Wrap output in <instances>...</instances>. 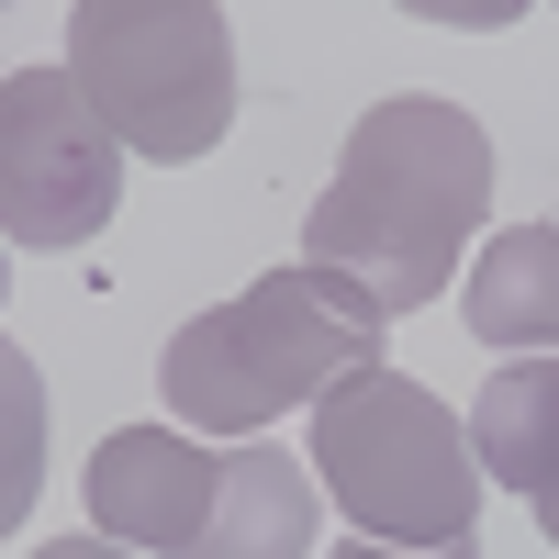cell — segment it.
<instances>
[{
    "mask_svg": "<svg viewBox=\"0 0 559 559\" xmlns=\"http://www.w3.org/2000/svg\"><path fill=\"white\" fill-rule=\"evenodd\" d=\"M481 213H492V134L459 102L403 90V102H369L347 123V157L302 213V269L358 280L403 324L414 302L448 292V269H459Z\"/></svg>",
    "mask_w": 559,
    "mask_h": 559,
    "instance_id": "obj_1",
    "label": "cell"
},
{
    "mask_svg": "<svg viewBox=\"0 0 559 559\" xmlns=\"http://www.w3.org/2000/svg\"><path fill=\"white\" fill-rule=\"evenodd\" d=\"M381 336H392V313L358 292V280L336 269H269L247 280L236 302H213L191 313L168 336L157 358V392L179 414V437H258L269 414H292V403H324L336 381H358V369H381Z\"/></svg>",
    "mask_w": 559,
    "mask_h": 559,
    "instance_id": "obj_2",
    "label": "cell"
},
{
    "mask_svg": "<svg viewBox=\"0 0 559 559\" xmlns=\"http://www.w3.org/2000/svg\"><path fill=\"white\" fill-rule=\"evenodd\" d=\"M313 481L369 548H481L471 426L392 358L313 403Z\"/></svg>",
    "mask_w": 559,
    "mask_h": 559,
    "instance_id": "obj_3",
    "label": "cell"
},
{
    "mask_svg": "<svg viewBox=\"0 0 559 559\" xmlns=\"http://www.w3.org/2000/svg\"><path fill=\"white\" fill-rule=\"evenodd\" d=\"M68 79L112 123L123 157L191 168L236 123V23L213 0H79L68 12Z\"/></svg>",
    "mask_w": 559,
    "mask_h": 559,
    "instance_id": "obj_4",
    "label": "cell"
},
{
    "mask_svg": "<svg viewBox=\"0 0 559 559\" xmlns=\"http://www.w3.org/2000/svg\"><path fill=\"white\" fill-rule=\"evenodd\" d=\"M123 213V146L79 102L68 68H12L0 79V247L68 258Z\"/></svg>",
    "mask_w": 559,
    "mask_h": 559,
    "instance_id": "obj_5",
    "label": "cell"
},
{
    "mask_svg": "<svg viewBox=\"0 0 559 559\" xmlns=\"http://www.w3.org/2000/svg\"><path fill=\"white\" fill-rule=\"evenodd\" d=\"M90 537H112L134 559H191L224 492V448L179 437V426H112L90 448Z\"/></svg>",
    "mask_w": 559,
    "mask_h": 559,
    "instance_id": "obj_6",
    "label": "cell"
},
{
    "mask_svg": "<svg viewBox=\"0 0 559 559\" xmlns=\"http://www.w3.org/2000/svg\"><path fill=\"white\" fill-rule=\"evenodd\" d=\"M324 537V481H313V459L292 448H224V492H213V526L191 559H313Z\"/></svg>",
    "mask_w": 559,
    "mask_h": 559,
    "instance_id": "obj_7",
    "label": "cell"
},
{
    "mask_svg": "<svg viewBox=\"0 0 559 559\" xmlns=\"http://www.w3.org/2000/svg\"><path fill=\"white\" fill-rule=\"evenodd\" d=\"M481 347L515 358H559V224H503V236L471 258V292H459Z\"/></svg>",
    "mask_w": 559,
    "mask_h": 559,
    "instance_id": "obj_8",
    "label": "cell"
},
{
    "mask_svg": "<svg viewBox=\"0 0 559 559\" xmlns=\"http://www.w3.org/2000/svg\"><path fill=\"white\" fill-rule=\"evenodd\" d=\"M471 459L503 492H537L559 471V358H503L471 392Z\"/></svg>",
    "mask_w": 559,
    "mask_h": 559,
    "instance_id": "obj_9",
    "label": "cell"
},
{
    "mask_svg": "<svg viewBox=\"0 0 559 559\" xmlns=\"http://www.w3.org/2000/svg\"><path fill=\"white\" fill-rule=\"evenodd\" d=\"M45 492V369L0 336V537L34 515Z\"/></svg>",
    "mask_w": 559,
    "mask_h": 559,
    "instance_id": "obj_10",
    "label": "cell"
},
{
    "mask_svg": "<svg viewBox=\"0 0 559 559\" xmlns=\"http://www.w3.org/2000/svg\"><path fill=\"white\" fill-rule=\"evenodd\" d=\"M324 559H481V548H369V537H347V548H324Z\"/></svg>",
    "mask_w": 559,
    "mask_h": 559,
    "instance_id": "obj_11",
    "label": "cell"
},
{
    "mask_svg": "<svg viewBox=\"0 0 559 559\" xmlns=\"http://www.w3.org/2000/svg\"><path fill=\"white\" fill-rule=\"evenodd\" d=\"M526 515H537V537H548V548H559V471H548V481H537V492H526Z\"/></svg>",
    "mask_w": 559,
    "mask_h": 559,
    "instance_id": "obj_12",
    "label": "cell"
},
{
    "mask_svg": "<svg viewBox=\"0 0 559 559\" xmlns=\"http://www.w3.org/2000/svg\"><path fill=\"white\" fill-rule=\"evenodd\" d=\"M34 559H134V548H112V537H57V548H34Z\"/></svg>",
    "mask_w": 559,
    "mask_h": 559,
    "instance_id": "obj_13",
    "label": "cell"
},
{
    "mask_svg": "<svg viewBox=\"0 0 559 559\" xmlns=\"http://www.w3.org/2000/svg\"><path fill=\"white\" fill-rule=\"evenodd\" d=\"M0 302H12V247H0Z\"/></svg>",
    "mask_w": 559,
    "mask_h": 559,
    "instance_id": "obj_14",
    "label": "cell"
}]
</instances>
